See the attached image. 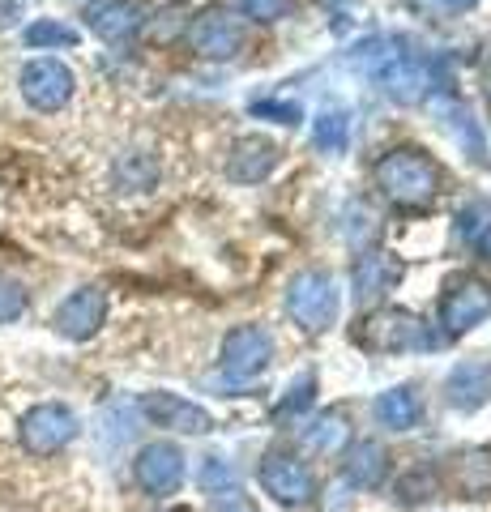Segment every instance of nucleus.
Listing matches in <instances>:
<instances>
[{"mask_svg":"<svg viewBox=\"0 0 491 512\" xmlns=\"http://www.w3.org/2000/svg\"><path fill=\"white\" fill-rule=\"evenodd\" d=\"M372 175H376V188L385 192L393 205H402V210H419V205H427L436 197V184H440L436 163L423 150H410V146L380 154Z\"/></svg>","mask_w":491,"mask_h":512,"instance_id":"obj_1","label":"nucleus"},{"mask_svg":"<svg viewBox=\"0 0 491 512\" xmlns=\"http://www.w3.org/2000/svg\"><path fill=\"white\" fill-rule=\"evenodd\" d=\"M355 346L372 350V355H410V350H432L436 333L406 308H376L359 320Z\"/></svg>","mask_w":491,"mask_h":512,"instance_id":"obj_2","label":"nucleus"},{"mask_svg":"<svg viewBox=\"0 0 491 512\" xmlns=\"http://www.w3.org/2000/svg\"><path fill=\"white\" fill-rule=\"evenodd\" d=\"M287 312L304 333H325L338 320V286L325 269H304L287 286Z\"/></svg>","mask_w":491,"mask_h":512,"instance_id":"obj_3","label":"nucleus"},{"mask_svg":"<svg viewBox=\"0 0 491 512\" xmlns=\"http://www.w3.org/2000/svg\"><path fill=\"white\" fill-rule=\"evenodd\" d=\"M257 483L282 508H308L316 495V478L308 470V461H299L291 448H269L257 466Z\"/></svg>","mask_w":491,"mask_h":512,"instance_id":"obj_4","label":"nucleus"},{"mask_svg":"<svg viewBox=\"0 0 491 512\" xmlns=\"http://www.w3.org/2000/svg\"><path fill=\"white\" fill-rule=\"evenodd\" d=\"M77 431H82V423H77V414L65 402H43L22 414L18 440L30 457H52L77 440Z\"/></svg>","mask_w":491,"mask_h":512,"instance_id":"obj_5","label":"nucleus"},{"mask_svg":"<svg viewBox=\"0 0 491 512\" xmlns=\"http://www.w3.org/2000/svg\"><path fill=\"white\" fill-rule=\"evenodd\" d=\"M244 43H248V30L240 22V13H231L227 5H210L188 26V47L205 60H231L244 52Z\"/></svg>","mask_w":491,"mask_h":512,"instance_id":"obj_6","label":"nucleus"},{"mask_svg":"<svg viewBox=\"0 0 491 512\" xmlns=\"http://www.w3.org/2000/svg\"><path fill=\"white\" fill-rule=\"evenodd\" d=\"M184 474H188V457H184V448L171 444V440H154V444H146L133 457L137 487L146 491V495H154V500H167V495H176L184 487Z\"/></svg>","mask_w":491,"mask_h":512,"instance_id":"obj_7","label":"nucleus"},{"mask_svg":"<svg viewBox=\"0 0 491 512\" xmlns=\"http://www.w3.org/2000/svg\"><path fill=\"white\" fill-rule=\"evenodd\" d=\"M269 359H274V338H269L265 325H235L223 338V376L227 384H248L257 380Z\"/></svg>","mask_w":491,"mask_h":512,"instance_id":"obj_8","label":"nucleus"},{"mask_svg":"<svg viewBox=\"0 0 491 512\" xmlns=\"http://www.w3.org/2000/svg\"><path fill=\"white\" fill-rule=\"evenodd\" d=\"M491 316V282L483 278H453L445 299H440V325L449 338H462L474 325H483Z\"/></svg>","mask_w":491,"mask_h":512,"instance_id":"obj_9","label":"nucleus"},{"mask_svg":"<svg viewBox=\"0 0 491 512\" xmlns=\"http://www.w3.org/2000/svg\"><path fill=\"white\" fill-rule=\"evenodd\" d=\"M73 86H77L73 69L56 56H39L22 69V99L35 111H60L73 99Z\"/></svg>","mask_w":491,"mask_h":512,"instance_id":"obj_10","label":"nucleus"},{"mask_svg":"<svg viewBox=\"0 0 491 512\" xmlns=\"http://www.w3.org/2000/svg\"><path fill=\"white\" fill-rule=\"evenodd\" d=\"M137 414H146L154 427H167V431H180V436H205V431H214V419L210 410L188 402L180 393H146L137 402Z\"/></svg>","mask_w":491,"mask_h":512,"instance_id":"obj_11","label":"nucleus"},{"mask_svg":"<svg viewBox=\"0 0 491 512\" xmlns=\"http://www.w3.org/2000/svg\"><path fill=\"white\" fill-rule=\"evenodd\" d=\"M103 320H107V295L99 286H77V291L56 308L52 329L69 342H90L94 333L103 329Z\"/></svg>","mask_w":491,"mask_h":512,"instance_id":"obj_12","label":"nucleus"},{"mask_svg":"<svg viewBox=\"0 0 491 512\" xmlns=\"http://www.w3.org/2000/svg\"><path fill=\"white\" fill-rule=\"evenodd\" d=\"M86 26L107 43H124L146 26V9H141L137 0H90Z\"/></svg>","mask_w":491,"mask_h":512,"instance_id":"obj_13","label":"nucleus"},{"mask_svg":"<svg viewBox=\"0 0 491 512\" xmlns=\"http://www.w3.org/2000/svg\"><path fill=\"white\" fill-rule=\"evenodd\" d=\"M376 82L393 103H423L427 90H432V69L415 56H393L376 69Z\"/></svg>","mask_w":491,"mask_h":512,"instance_id":"obj_14","label":"nucleus"},{"mask_svg":"<svg viewBox=\"0 0 491 512\" xmlns=\"http://www.w3.org/2000/svg\"><path fill=\"white\" fill-rule=\"evenodd\" d=\"M278 167V146L265 137H240L227 154V180L235 184H261Z\"/></svg>","mask_w":491,"mask_h":512,"instance_id":"obj_15","label":"nucleus"},{"mask_svg":"<svg viewBox=\"0 0 491 512\" xmlns=\"http://www.w3.org/2000/svg\"><path fill=\"white\" fill-rule=\"evenodd\" d=\"M389 470H393V461H389V448H385V444L363 440V444H351V448H346L342 474H346V483H351V487H359V491L385 487Z\"/></svg>","mask_w":491,"mask_h":512,"instance_id":"obj_16","label":"nucleus"},{"mask_svg":"<svg viewBox=\"0 0 491 512\" xmlns=\"http://www.w3.org/2000/svg\"><path fill=\"white\" fill-rule=\"evenodd\" d=\"M402 278V265L385 252H368L363 261L351 269V286H355V299L359 303H372V299H385L393 286Z\"/></svg>","mask_w":491,"mask_h":512,"instance_id":"obj_17","label":"nucleus"},{"mask_svg":"<svg viewBox=\"0 0 491 512\" xmlns=\"http://www.w3.org/2000/svg\"><path fill=\"white\" fill-rule=\"evenodd\" d=\"M376 423L389 427V431H415L423 419V402L410 384H398V389H385L376 397Z\"/></svg>","mask_w":491,"mask_h":512,"instance_id":"obj_18","label":"nucleus"},{"mask_svg":"<svg viewBox=\"0 0 491 512\" xmlns=\"http://www.w3.org/2000/svg\"><path fill=\"white\" fill-rule=\"evenodd\" d=\"M304 444L312 448V453H321V457L346 453V448H351V419H346L342 410L316 414V419L304 427Z\"/></svg>","mask_w":491,"mask_h":512,"instance_id":"obj_19","label":"nucleus"},{"mask_svg":"<svg viewBox=\"0 0 491 512\" xmlns=\"http://www.w3.org/2000/svg\"><path fill=\"white\" fill-rule=\"evenodd\" d=\"M445 393H449V406H457V410H479L483 397H487V367L483 363H457L453 372H449Z\"/></svg>","mask_w":491,"mask_h":512,"instance_id":"obj_20","label":"nucleus"},{"mask_svg":"<svg viewBox=\"0 0 491 512\" xmlns=\"http://www.w3.org/2000/svg\"><path fill=\"white\" fill-rule=\"evenodd\" d=\"M197 487L205 495H214V500H235L240 495V470H235V461L227 457H201V466H197Z\"/></svg>","mask_w":491,"mask_h":512,"instance_id":"obj_21","label":"nucleus"},{"mask_svg":"<svg viewBox=\"0 0 491 512\" xmlns=\"http://www.w3.org/2000/svg\"><path fill=\"white\" fill-rule=\"evenodd\" d=\"M436 116L445 128H453V137H457V146H470V158L474 163H487V150H483V137H479V128H474V116L462 107V103H453V99H436Z\"/></svg>","mask_w":491,"mask_h":512,"instance_id":"obj_22","label":"nucleus"},{"mask_svg":"<svg viewBox=\"0 0 491 512\" xmlns=\"http://www.w3.org/2000/svg\"><path fill=\"white\" fill-rule=\"evenodd\" d=\"M453 487L470 495V500H483V495L491 491V457L487 453H462V457H453Z\"/></svg>","mask_w":491,"mask_h":512,"instance_id":"obj_23","label":"nucleus"},{"mask_svg":"<svg viewBox=\"0 0 491 512\" xmlns=\"http://www.w3.org/2000/svg\"><path fill=\"white\" fill-rule=\"evenodd\" d=\"M436 491H440V478L432 474V466H419V470H410L398 478V487H393V500L406 504V508H419L427 500H436Z\"/></svg>","mask_w":491,"mask_h":512,"instance_id":"obj_24","label":"nucleus"},{"mask_svg":"<svg viewBox=\"0 0 491 512\" xmlns=\"http://www.w3.org/2000/svg\"><path fill=\"white\" fill-rule=\"evenodd\" d=\"M154 180H158V163L150 154H141V150H129L116 163V184L120 188H129V192H146V188H154Z\"/></svg>","mask_w":491,"mask_h":512,"instance_id":"obj_25","label":"nucleus"},{"mask_svg":"<svg viewBox=\"0 0 491 512\" xmlns=\"http://www.w3.org/2000/svg\"><path fill=\"white\" fill-rule=\"evenodd\" d=\"M312 141L329 154H342L351 146V116H346V111H321L316 128H312Z\"/></svg>","mask_w":491,"mask_h":512,"instance_id":"obj_26","label":"nucleus"},{"mask_svg":"<svg viewBox=\"0 0 491 512\" xmlns=\"http://www.w3.org/2000/svg\"><path fill=\"white\" fill-rule=\"evenodd\" d=\"M312 402H316V376L304 372L299 380H291V389H287V393H282V402L274 406V419H278V423L304 419V414L312 410Z\"/></svg>","mask_w":491,"mask_h":512,"instance_id":"obj_27","label":"nucleus"},{"mask_svg":"<svg viewBox=\"0 0 491 512\" xmlns=\"http://www.w3.org/2000/svg\"><path fill=\"white\" fill-rule=\"evenodd\" d=\"M26 47H43V52H56V47H73L77 43V30L65 26V22H56V18H39V22H30L26 26Z\"/></svg>","mask_w":491,"mask_h":512,"instance_id":"obj_28","label":"nucleus"},{"mask_svg":"<svg viewBox=\"0 0 491 512\" xmlns=\"http://www.w3.org/2000/svg\"><path fill=\"white\" fill-rule=\"evenodd\" d=\"M342 235L351 239V248L372 244V239L380 235V218L363 201H351V205H346V214H342Z\"/></svg>","mask_w":491,"mask_h":512,"instance_id":"obj_29","label":"nucleus"},{"mask_svg":"<svg viewBox=\"0 0 491 512\" xmlns=\"http://www.w3.org/2000/svg\"><path fill=\"white\" fill-rule=\"evenodd\" d=\"M30 308V295L18 278H5L0 274V325H13V320H22Z\"/></svg>","mask_w":491,"mask_h":512,"instance_id":"obj_30","label":"nucleus"},{"mask_svg":"<svg viewBox=\"0 0 491 512\" xmlns=\"http://www.w3.org/2000/svg\"><path fill=\"white\" fill-rule=\"evenodd\" d=\"M487 222H491V205L474 201L470 210H462V214H457V235H462V239H470V244H479V235L487 231Z\"/></svg>","mask_w":491,"mask_h":512,"instance_id":"obj_31","label":"nucleus"},{"mask_svg":"<svg viewBox=\"0 0 491 512\" xmlns=\"http://www.w3.org/2000/svg\"><path fill=\"white\" fill-rule=\"evenodd\" d=\"M248 18H257V22H278V18H287V9H291V0H240Z\"/></svg>","mask_w":491,"mask_h":512,"instance_id":"obj_32","label":"nucleus"},{"mask_svg":"<svg viewBox=\"0 0 491 512\" xmlns=\"http://www.w3.org/2000/svg\"><path fill=\"white\" fill-rule=\"evenodd\" d=\"M252 111L257 116H269V120H278V124H299V103H274V99H261V103H252Z\"/></svg>","mask_w":491,"mask_h":512,"instance_id":"obj_33","label":"nucleus"},{"mask_svg":"<svg viewBox=\"0 0 491 512\" xmlns=\"http://www.w3.org/2000/svg\"><path fill=\"white\" fill-rule=\"evenodd\" d=\"M474 0H419V9H427V13H440V18H453V13H462V9H470Z\"/></svg>","mask_w":491,"mask_h":512,"instance_id":"obj_34","label":"nucleus"},{"mask_svg":"<svg viewBox=\"0 0 491 512\" xmlns=\"http://www.w3.org/2000/svg\"><path fill=\"white\" fill-rule=\"evenodd\" d=\"M18 13H22V0H0V30L18 22Z\"/></svg>","mask_w":491,"mask_h":512,"instance_id":"obj_35","label":"nucleus"},{"mask_svg":"<svg viewBox=\"0 0 491 512\" xmlns=\"http://www.w3.org/2000/svg\"><path fill=\"white\" fill-rule=\"evenodd\" d=\"M479 252L487 256V261H491V222H487V231L479 235Z\"/></svg>","mask_w":491,"mask_h":512,"instance_id":"obj_36","label":"nucleus"},{"mask_svg":"<svg viewBox=\"0 0 491 512\" xmlns=\"http://www.w3.org/2000/svg\"><path fill=\"white\" fill-rule=\"evenodd\" d=\"M487 393H491V367H487Z\"/></svg>","mask_w":491,"mask_h":512,"instance_id":"obj_37","label":"nucleus"},{"mask_svg":"<svg viewBox=\"0 0 491 512\" xmlns=\"http://www.w3.org/2000/svg\"><path fill=\"white\" fill-rule=\"evenodd\" d=\"M235 512H244V508H240V504H235Z\"/></svg>","mask_w":491,"mask_h":512,"instance_id":"obj_38","label":"nucleus"}]
</instances>
